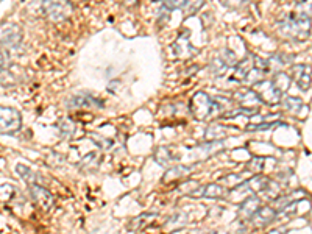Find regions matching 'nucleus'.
<instances>
[{"label": "nucleus", "mask_w": 312, "mask_h": 234, "mask_svg": "<svg viewBox=\"0 0 312 234\" xmlns=\"http://www.w3.org/2000/svg\"><path fill=\"white\" fill-rule=\"evenodd\" d=\"M204 191V197H211V198H217V197H223V188L219 185H207L206 188H203Z\"/></svg>", "instance_id": "obj_16"}, {"label": "nucleus", "mask_w": 312, "mask_h": 234, "mask_svg": "<svg viewBox=\"0 0 312 234\" xmlns=\"http://www.w3.org/2000/svg\"><path fill=\"white\" fill-rule=\"evenodd\" d=\"M292 75H293V80H295V83H297V86L301 91H309L310 89V69H309V66H293Z\"/></svg>", "instance_id": "obj_8"}, {"label": "nucleus", "mask_w": 312, "mask_h": 234, "mask_svg": "<svg viewBox=\"0 0 312 234\" xmlns=\"http://www.w3.org/2000/svg\"><path fill=\"white\" fill-rule=\"evenodd\" d=\"M22 119H21V112L8 108V106H0V133H16L21 130Z\"/></svg>", "instance_id": "obj_6"}, {"label": "nucleus", "mask_w": 312, "mask_h": 234, "mask_svg": "<svg viewBox=\"0 0 312 234\" xmlns=\"http://www.w3.org/2000/svg\"><path fill=\"white\" fill-rule=\"evenodd\" d=\"M204 4V0H184L183 8L186 14H195Z\"/></svg>", "instance_id": "obj_15"}, {"label": "nucleus", "mask_w": 312, "mask_h": 234, "mask_svg": "<svg viewBox=\"0 0 312 234\" xmlns=\"http://www.w3.org/2000/svg\"><path fill=\"white\" fill-rule=\"evenodd\" d=\"M253 223L256 226H267L275 217V211L272 208H259L253 215Z\"/></svg>", "instance_id": "obj_13"}, {"label": "nucleus", "mask_w": 312, "mask_h": 234, "mask_svg": "<svg viewBox=\"0 0 312 234\" xmlns=\"http://www.w3.org/2000/svg\"><path fill=\"white\" fill-rule=\"evenodd\" d=\"M187 36H189L187 33H184V35L180 36L177 39V42L173 44V50H175L177 56H180V58H189V56H192L194 52H195V48L190 45Z\"/></svg>", "instance_id": "obj_11"}, {"label": "nucleus", "mask_w": 312, "mask_h": 234, "mask_svg": "<svg viewBox=\"0 0 312 234\" xmlns=\"http://www.w3.org/2000/svg\"><path fill=\"white\" fill-rule=\"evenodd\" d=\"M19 42H21V31H19V28L14 27V25H10L8 28H5L4 38H2V44H0V45L8 50V48L17 47V45H19Z\"/></svg>", "instance_id": "obj_10"}, {"label": "nucleus", "mask_w": 312, "mask_h": 234, "mask_svg": "<svg viewBox=\"0 0 312 234\" xmlns=\"http://www.w3.org/2000/svg\"><path fill=\"white\" fill-rule=\"evenodd\" d=\"M253 91L256 92V95L259 97V100L270 106L281 103V97L283 92H280V89L273 85L272 80H263L253 85Z\"/></svg>", "instance_id": "obj_5"}, {"label": "nucleus", "mask_w": 312, "mask_h": 234, "mask_svg": "<svg viewBox=\"0 0 312 234\" xmlns=\"http://www.w3.org/2000/svg\"><path fill=\"white\" fill-rule=\"evenodd\" d=\"M8 64V50L0 45V69H5Z\"/></svg>", "instance_id": "obj_19"}, {"label": "nucleus", "mask_w": 312, "mask_h": 234, "mask_svg": "<svg viewBox=\"0 0 312 234\" xmlns=\"http://www.w3.org/2000/svg\"><path fill=\"white\" fill-rule=\"evenodd\" d=\"M69 2H74V4H78V2H81V0H69Z\"/></svg>", "instance_id": "obj_22"}, {"label": "nucleus", "mask_w": 312, "mask_h": 234, "mask_svg": "<svg viewBox=\"0 0 312 234\" xmlns=\"http://www.w3.org/2000/svg\"><path fill=\"white\" fill-rule=\"evenodd\" d=\"M284 108L293 114V115H298V117H303L304 114H307V106L304 105V102L301 98H297V97H287L284 102H283Z\"/></svg>", "instance_id": "obj_12"}, {"label": "nucleus", "mask_w": 312, "mask_h": 234, "mask_svg": "<svg viewBox=\"0 0 312 234\" xmlns=\"http://www.w3.org/2000/svg\"><path fill=\"white\" fill-rule=\"evenodd\" d=\"M16 170H17V173H19L25 181H33L31 178L34 177V173H33L30 169H27L25 165H17V169H16Z\"/></svg>", "instance_id": "obj_17"}, {"label": "nucleus", "mask_w": 312, "mask_h": 234, "mask_svg": "<svg viewBox=\"0 0 312 234\" xmlns=\"http://www.w3.org/2000/svg\"><path fill=\"white\" fill-rule=\"evenodd\" d=\"M283 35L292 39L304 41L310 36V7L300 4V7L290 14V18L281 25Z\"/></svg>", "instance_id": "obj_2"}, {"label": "nucleus", "mask_w": 312, "mask_h": 234, "mask_svg": "<svg viewBox=\"0 0 312 234\" xmlns=\"http://www.w3.org/2000/svg\"><path fill=\"white\" fill-rule=\"evenodd\" d=\"M183 2L184 0H164V7L167 10H177L183 7Z\"/></svg>", "instance_id": "obj_18"}, {"label": "nucleus", "mask_w": 312, "mask_h": 234, "mask_svg": "<svg viewBox=\"0 0 312 234\" xmlns=\"http://www.w3.org/2000/svg\"><path fill=\"white\" fill-rule=\"evenodd\" d=\"M31 195L34 198V202H36L41 208H44L45 211L50 209L51 205H54V197H51L50 192L47 189H44L42 186L33 185L31 186Z\"/></svg>", "instance_id": "obj_9"}, {"label": "nucleus", "mask_w": 312, "mask_h": 234, "mask_svg": "<svg viewBox=\"0 0 312 234\" xmlns=\"http://www.w3.org/2000/svg\"><path fill=\"white\" fill-rule=\"evenodd\" d=\"M42 11L50 21L63 22L72 14V5L69 0H41Z\"/></svg>", "instance_id": "obj_4"}, {"label": "nucleus", "mask_w": 312, "mask_h": 234, "mask_svg": "<svg viewBox=\"0 0 312 234\" xmlns=\"http://www.w3.org/2000/svg\"><path fill=\"white\" fill-rule=\"evenodd\" d=\"M270 68L269 63L256 55H247L242 61L237 63L236 71L233 74V80L245 85H256V83L266 80Z\"/></svg>", "instance_id": "obj_1"}, {"label": "nucleus", "mask_w": 312, "mask_h": 234, "mask_svg": "<svg viewBox=\"0 0 312 234\" xmlns=\"http://www.w3.org/2000/svg\"><path fill=\"white\" fill-rule=\"evenodd\" d=\"M259 205H261V202H259V198H256V197H250V198H247L245 202L240 205V209H239L240 217H242V219H250V217H251L259 208H261Z\"/></svg>", "instance_id": "obj_14"}, {"label": "nucleus", "mask_w": 312, "mask_h": 234, "mask_svg": "<svg viewBox=\"0 0 312 234\" xmlns=\"http://www.w3.org/2000/svg\"><path fill=\"white\" fill-rule=\"evenodd\" d=\"M225 108L222 105V98H213L206 92H197L190 100V111L198 121H206L216 115H223Z\"/></svg>", "instance_id": "obj_3"}, {"label": "nucleus", "mask_w": 312, "mask_h": 234, "mask_svg": "<svg viewBox=\"0 0 312 234\" xmlns=\"http://www.w3.org/2000/svg\"><path fill=\"white\" fill-rule=\"evenodd\" d=\"M269 234H283L281 231H278V229H275V231H270Z\"/></svg>", "instance_id": "obj_20"}, {"label": "nucleus", "mask_w": 312, "mask_h": 234, "mask_svg": "<svg viewBox=\"0 0 312 234\" xmlns=\"http://www.w3.org/2000/svg\"><path fill=\"white\" fill-rule=\"evenodd\" d=\"M297 2H298V4H304L306 0H297ZM307 2H309V0H307Z\"/></svg>", "instance_id": "obj_23"}, {"label": "nucleus", "mask_w": 312, "mask_h": 234, "mask_svg": "<svg viewBox=\"0 0 312 234\" xmlns=\"http://www.w3.org/2000/svg\"><path fill=\"white\" fill-rule=\"evenodd\" d=\"M136 0H127V5H134Z\"/></svg>", "instance_id": "obj_21"}, {"label": "nucleus", "mask_w": 312, "mask_h": 234, "mask_svg": "<svg viewBox=\"0 0 312 234\" xmlns=\"http://www.w3.org/2000/svg\"><path fill=\"white\" fill-rule=\"evenodd\" d=\"M234 98L237 100V103L242 106V109H245L248 114H250V112H256L257 105L263 103L253 89H242V91H237V92L234 94Z\"/></svg>", "instance_id": "obj_7"}]
</instances>
